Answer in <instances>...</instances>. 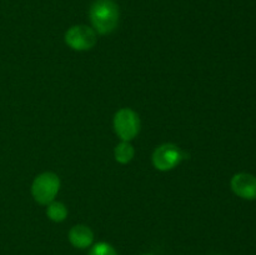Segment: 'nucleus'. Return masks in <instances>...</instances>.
<instances>
[{
	"label": "nucleus",
	"mask_w": 256,
	"mask_h": 255,
	"mask_svg": "<svg viewBox=\"0 0 256 255\" xmlns=\"http://www.w3.org/2000/svg\"><path fill=\"white\" fill-rule=\"evenodd\" d=\"M89 18L96 34H112L119 22V6L114 0H95L90 6Z\"/></svg>",
	"instance_id": "nucleus-1"
},
{
	"label": "nucleus",
	"mask_w": 256,
	"mask_h": 255,
	"mask_svg": "<svg viewBox=\"0 0 256 255\" xmlns=\"http://www.w3.org/2000/svg\"><path fill=\"white\" fill-rule=\"evenodd\" d=\"M60 190V179L55 172H45L38 175L32 184V195L36 202L48 205L55 200Z\"/></svg>",
	"instance_id": "nucleus-2"
},
{
	"label": "nucleus",
	"mask_w": 256,
	"mask_h": 255,
	"mask_svg": "<svg viewBox=\"0 0 256 255\" xmlns=\"http://www.w3.org/2000/svg\"><path fill=\"white\" fill-rule=\"evenodd\" d=\"M114 130L122 142H130L140 132L139 115L130 108H122L114 115Z\"/></svg>",
	"instance_id": "nucleus-3"
},
{
	"label": "nucleus",
	"mask_w": 256,
	"mask_h": 255,
	"mask_svg": "<svg viewBox=\"0 0 256 255\" xmlns=\"http://www.w3.org/2000/svg\"><path fill=\"white\" fill-rule=\"evenodd\" d=\"M65 44L75 52H88L96 44V32L86 25H74L65 32Z\"/></svg>",
	"instance_id": "nucleus-4"
},
{
	"label": "nucleus",
	"mask_w": 256,
	"mask_h": 255,
	"mask_svg": "<svg viewBox=\"0 0 256 255\" xmlns=\"http://www.w3.org/2000/svg\"><path fill=\"white\" fill-rule=\"evenodd\" d=\"M184 159V152L175 144L165 142L159 145L152 152V165L160 172H169L176 168Z\"/></svg>",
	"instance_id": "nucleus-5"
},
{
	"label": "nucleus",
	"mask_w": 256,
	"mask_h": 255,
	"mask_svg": "<svg viewBox=\"0 0 256 255\" xmlns=\"http://www.w3.org/2000/svg\"><path fill=\"white\" fill-rule=\"evenodd\" d=\"M230 186L235 195L245 200H256V176L249 172H238L232 178Z\"/></svg>",
	"instance_id": "nucleus-6"
},
{
	"label": "nucleus",
	"mask_w": 256,
	"mask_h": 255,
	"mask_svg": "<svg viewBox=\"0 0 256 255\" xmlns=\"http://www.w3.org/2000/svg\"><path fill=\"white\" fill-rule=\"evenodd\" d=\"M70 244L76 249H86L94 242V232L89 226L82 224L74 225L68 234Z\"/></svg>",
	"instance_id": "nucleus-7"
},
{
	"label": "nucleus",
	"mask_w": 256,
	"mask_h": 255,
	"mask_svg": "<svg viewBox=\"0 0 256 255\" xmlns=\"http://www.w3.org/2000/svg\"><path fill=\"white\" fill-rule=\"evenodd\" d=\"M135 155L134 146L130 144V142H120L119 144L115 146L114 150V156L115 160L120 164H128L132 160Z\"/></svg>",
	"instance_id": "nucleus-8"
},
{
	"label": "nucleus",
	"mask_w": 256,
	"mask_h": 255,
	"mask_svg": "<svg viewBox=\"0 0 256 255\" xmlns=\"http://www.w3.org/2000/svg\"><path fill=\"white\" fill-rule=\"evenodd\" d=\"M46 215H48V218L52 220V222H62L66 219L68 208L65 206L62 202L52 200V202H49V204H48Z\"/></svg>",
	"instance_id": "nucleus-9"
},
{
	"label": "nucleus",
	"mask_w": 256,
	"mask_h": 255,
	"mask_svg": "<svg viewBox=\"0 0 256 255\" xmlns=\"http://www.w3.org/2000/svg\"><path fill=\"white\" fill-rule=\"evenodd\" d=\"M88 255H118V252L109 242H99L90 248Z\"/></svg>",
	"instance_id": "nucleus-10"
},
{
	"label": "nucleus",
	"mask_w": 256,
	"mask_h": 255,
	"mask_svg": "<svg viewBox=\"0 0 256 255\" xmlns=\"http://www.w3.org/2000/svg\"><path fill=\"white\" fill-rule=\"evenodd\" d=\"M142 255H152V254H142Z\"/></svg>",
	"instance_id": "nucleus-11"
}]
</instances>
